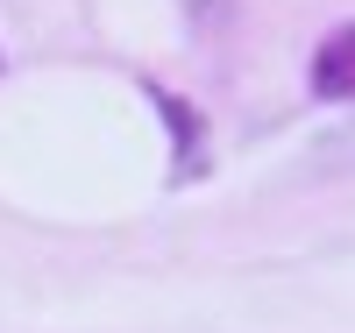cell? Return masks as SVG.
Masks as SVG:
<instances>
[{
	"mask_svg": "<svg viewBox=\"0 0 355 333\" xmlns=\"http://www.w3.org/2000/svg\"><path fill=\"white\" fill-rule=\"evenodd\" d=\"M313 93L320 100H355V21L334 28V36L313 50Z\"/></svg>",
	"mask_w": 355,
	"mask_h": 333,
	"instance_id": "1",
	"label": "cell"
},
{
	"mask_svg": "<svg viewBox=\"0 0 355 333\" xmlns=\"http://www.w3.org/2000/svg\"><path fill=\"white\" fill-rule=\"evenodd\" d=\"M142 93L157 100V114L171 120V135H178V177H192L199 170V114L178 100V93H164V85H142Z\"/></svg>",
	"mask_w": 355,
	"mask_h": 333,
	"instance_id": "2",
	"label": "cell"
}]
</instances>
